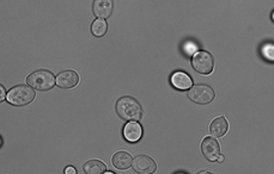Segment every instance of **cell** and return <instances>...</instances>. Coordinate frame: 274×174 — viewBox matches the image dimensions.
<instances>
[{"label":"cell","instance_id":"2","mask_svg":"<svg viewBox=\"0 0 274 174\" xmlns=\"http://www.w3.org/2000/svg\"><path fill=\"white\" fill-rule=\"evenodd\" d=\"M29 87L38 91H49L57 84V77L48 70H38L32 72L25 79Z\"/></svg>","mask_w":274,"mask_h":174},{"label":"cell","instance_id":"6","mask_svg":"<svg viewBox=\"0 0 274 174\" xmlns=\"http://www.w3.org/2000/svg\"><path fill=\"white\" fill-rule=\"evenodd\" d=\"M134 172L138 174H153L157 170V163L148 155H137L132 162Z\"/></svg>","mask_w":274,"mask_h":174},{"label":"cell","instance_id":"16","mask_svg":"<svg viewBox=\"0 0 274 174\" xmlns=\"http://www.w3.org/2000/svg\"><path fill=\"white\" fill-rule=\"evenodd\" d=\"M183 49H184V52H186L187 55H191V56H193V55L198 51V45L194 43V42L188 41L187 43L183 45Z\"/></svg>","mask_w":274,"mask_h":174},{"label":"cell","instance_id":"21","mask_svg":"<svg viewBox=\"0 0 274 174\" xmlns=\"http://www.w3.org/2000/svg\"><path fill=\"white\" fill-rule=\"evenodd\" d=\"M197 174H214V173H212V172H207V170H201V172L197 173Z\"/></svg>","mask_w":274,"mask_h":174},{"label":"cell","instance_id":"8","mask_svg":"<svg viewBox=\"0 0 274 174\" xmlns=\"http://www.w3.org/2000/svg\"><path fill=\"white\" fill-rule=\"evenodd\" d=\"M79 83V75L73 70H65L57 75V86L64 90L74 88Z\"/></svg>","mask_w":274,"mask_h":174},{"label":"cell","instance_id":"15","mask_svg":"<svg viewBox=\"0 0 274 174\" xmlns=\"http://www.w3.org/2000/svg\"><path fill=\"white\" fill-rule=\"evenodd\" d=\"M91 34L95 36V37H103V36L107 34L108 31V23L105 19H100L96 18L91 24Z\"/></svg>","mask_w":274,"mask_h":174},{"label":"cell","instance_id":"5","mask_svg":"<svg viewBox=\"0 0 274 174\" xmlns=\"http://www.w3.org/2000/svg\"><path fill=\"white\" fill-rule=\"evenodd\" d=\"M191 66L198 73L209 75L214 68V60L212 54L206 50H199L191 56Z\"/></svg>","mask_w":274,"mask_h":174},{"label":"cell","instance_id":"3","mask_svg":"<svg viewBox=\"0 0 274 174\" xmlns=\"http://www.w3.org/2000/svg\"><path fill=\"white\" fill-rule=\"evenodd\" d=\"M35 97L36 93L34 88L25 86V85H17V86H13L11 90L8 92L6 100L11 105H13V106L22 107L32 103Z\"/></svg>","mask_w":274,"mask_h":174},{"label":"cell","instance_id":"9","mask_svg":"<svg viewBox=\"0 0 274 174\" xmlns=\"http://www.w3.org/2000/svg\"><path fill=\"white\" fill-rule=\"evenodd\" d=\"M170 83L175 88L180 91H186L193 86V80L189 77V74H187L186 72L177 71L174 72L173 75L170 78Z\"/></svg>","mask_w":274,"mask_h":174},{"label":"cell","instance_id":"11","mask_svg":"<svg viewBox=\"0 0 274 174\" xmlns=\"http://www.w3.org/2000/svg\"><path fill=\"white\" fill-rule=\"evenodd\" d=\"M92 11L97 18H109L113 12V2H110V0H96L92 4Z\"/></svg>","mask_w":274,"mask_h":174},{"label":"cell","instance_id":"13","mask_svg":"<svg viewBox=\"0 0 274 174\" xmlns=\"http://www.w3.org/2000/svg\"><path fill=\"white\" fill-rule=\"evenodd\" d=\"M133 157L127 152H118L111 157V163L119 170H126L132 167Z\"/></svg>","mask_w":274,"mask_h":174},{"label":"cell","instance_id":"20","mask_svg":"<svg viewBox=\"0 0 274 174\" xmlns=\"http://www.w3.org/2000/svg\"><path fill=\"white\" fill-rule=\"evenodd\" d=\"M217 161H218V162H223V161H224V155H219V156H218Z\"/></svg>","mask_w":274,"mask_h":174},{"label":"cell","instance_id":"19","mask_svg":"<svg viewBox=\"0 0 274 174\" xmlns=\"http://www.w3.org/2000/svg\"><path fill=\"white\" fill-rule=\"evenodd\" d=\"M65 174H77V170H75L74 167L68 166V167H66V169H65Z\"/></svg>","mask_w":274,"mask_h":174},{"label":"cell","instance_id":"10","mask_svg":"<svg viewBox=\"0 0 274 174\" xmlns=\"http://www.w3.org/2000/svg\"><path fill=\"white\" fill-rule=\"evenodd\" d=\"M122 133H124V137L127 142L137 143L143 136V128L138 122H127Z\"/></svg>","mask_w":274,"mask_h":174},{"label":"cell","instance_id":"23","mask_svg":"<svg viewBox=\"0 0 274 174\" xmlns=\"http://www.w3.org/2000/svg\"><path fill=\"white\" fill-rule=\"evenodd\" d=\"M177 174H186V173H177Z\"/></svg>","mask_w":274,"mask_h":174},{"label":"cell","instance_id":"18","mask_svg":"<svg viewBox=\"0 0 274 174\" xmlns=\"http://www.w3.org/2000/svg\"><path fill=\"white\" fill-rule=\"evenodd\" d=\"M6 97H8V94H6L5 87L3 86V85H0V101H4Z\"/></svg>","mask_w":274,"mask_h":174},{"label":"cell","instance_id":"14","mask_svg":"<svg viewBox=\"0 0 274 174\" xmlns=\"http://www.w3.org/2000/svg\"><path fill=\"white\" fill-rule=\"evenodd\" d=\"M85 174H104L107 172V166L101 160H89L83 167Z\"/></svg>","mask_w":274,"mask_h":174},{"label":"cell","instance_id":"1","mask_svg":"<svg viewBox=\"0 0 274 174\" xmlns=\"http://www.w3.org/2000/svg\"><path fill=\"white\" fill-rule=\"evenodd\" d=\"M118 116L127 122H139L143 117V107L139 101L131 96L119 98L115 105Z\"/></svg>","mask_w":274,"mask_h":174},{"label":"cell","instance_id":"4","mask_svg":"<svg viewBox=\"0 0 274 174\" xmlns=\"http://www.w3.org/2000/svg\"><path fill=\"white\" fill-rule=\"evenodd\" d=\"M188 98L195 104L207 105L214 100L216 93H214L213 88L209 85L198 84L188 90Z\"/></svg>","mask_w":274,"mask_h":174},{"label":"cell","instance_id":"12","mask_svg":"<svg viewBox=\"0 0 274 174\" xmlns=\"http://www.w3.org/2000/svg\"><path fill=\"white\" fill-rule=\"evenodd\" d=\"M229 130V123H227L226 118L224 116L217 117L211 122L210 126V133L212 137H223Z\"/></svg>","mask_w":274,"mask_h":174},{"label":"cell","instance_id":"22","mask_svg":"<svg viewBox=\"0 0 274 174\" xmlns=\"http://www.w3.org/2000/svg\"><path fill=\"white\" fill-rule=\"evenodd\" d=\"M104 174H115V173L114 172H105Z\"/></svg>","mask_w":274,"mask_h":174},{"label":"cell","instance_id":"7","mask_svg":"<svg viewBox=\"0 0 274 174\" xmlns=\"http://www.w3.org/2000/svg\"><path fill=\"white\" fill-rule=\"evenodd\" d=\"M201 152L203 155L211 162L217 161L218 156L220 155V146L219 142L212 136L205 137L201 142Z\"/></svg>","mask_w":274,"mask_h":174},{"label":"cell","instance_id":"17","mask_svg":"<svg viewBox=\"0 0 274 174\" xmlns=\"http://www.w3.org/2000/svg\"><path fill=\"white\" fill-rule=\"evenodd\" d=\"M262 54L265 55L267 60L273 61V44H266L262 48Z\"/></svg>","mask_w":274,"mask_h":174}]
</instances>
